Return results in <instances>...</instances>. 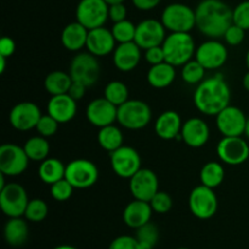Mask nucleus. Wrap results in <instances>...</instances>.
I'll use <instances>...</instances> for the list:
<instances>
[{"label": "nucleus", "instance_id": "58", "mask_svg": "<svg viewBox=\"0 0 249 249\" xmlns=\"http://www.w3.org/2000/svg\"><path fill=\"white\" fill-rule=\"evenodd\" d=\"M248 161H249V160H248Z\"/></svg>", "mask_w": 249, "mask_h": 249}, {"label": "nucleus", "instance_id": "14", "mask_svg": "<svg viewBox=\"0 0 249 249\" xmlns=\"http://www.w3.org/2000/svg\"><path fill=\"white\" fill-rule=\"evenodd\" d=\"M247 116L237 106L229 105L216 115V127L224 137H241L245 134Z\"/></svg>", "mask_w": 249, "mask_h": 249}, {"label": "nucleus", "instance_id": "51", "mask_svg": "<svg viewBox=\"0 0 249 249\" xmlns=\"http://www.w3.org/2000/svg\"><path fill=\"white\" fill-rule=\"evenodd\" d=\"M6 59L5 56L0 55V73H2L5 71V66H6Z\"/></svg>", "mask_w": 249, "mask_h": 249}, {"label": "nucleus", "instance_id": "47", "mask_svg": "<svg viewBox=\"0 0 249 249\" xmlns=\"http://www.w3.org/2000/svg\"><path fill=\"white\" fill-rule=\"evenodd\" d=\"M15 49H16V44H15L14 39L10 37H2L0 39V55L10 58L15 53Z\"/></svg>", "mask_w": 249, "mask_h": 249}, {"label": "nucleus", "instance_id": "15", "mask_svg": "<svg viewBox=\"0 0 249 249\" xmlns=\"http://www.w3.org/2000/svg\"><path fill=\"white\" fill-rule=\"evenodd\" d=\"M228 49L221 42L216 39H209L197 46L195 59L206 70H216L221 67L228 60Z\"/></svg>", "mask_w": 249, "mask_h": 249}, {"label": "nucleus", "instance_id": "16", "mask_svg": "<svg viewBox=\"0 0 249 249\" xmlns=\"http://www.w3.org/2000/svg\"><path fill=\"white\" fill-rule=\"evenodd\" d=\"M165 38H167L165 27L163 26L162 21L147 19L136 24V33L134 42L143 50L152 48V46L162 45Z\"/></svg>", "mask_w": 249, "mask_h": 249}, {"label": "nucleus", "instance_id": "7", "mask_svg": "<svg viewBox=\"0 0 249 249\" xmlns=\"http://www.w3.org/2000/svg\"><path fill=\"white\" fill-rule=\"evenodd\" d=\"M65 178L78 189H85L96 183L99 168L92 161L87 159H75L66 166Z\"/></svg>", "mask_w": 249, "mask_h": 249}, {"label": "nucleus", "instance_id": "39", "mask_svg": "<svg viewBox=\"0 0 249 249\" xmlns=\"http://www.w3.org/2000/svg\"><path fill=\"white\" fill-rule=\"evenodd\" d=\"M148 203L153 211L157 214H165V212L170 211L173 207L172 197L167 192H160V190H158Z\"/></svg>", "mask_w": 249, "mask_h": 249}, {"label": "nucleus", "instance_id": "4", "mask_svg": "<svg viewBox=\"0 0 249 249\" xmlns=\"http://www.w3.org/2000/svg\"><path fill=\"white\" fill-rule=\"evenodd\" d=\"M160 21L165 29H169L172 33H190V31L196 27V12L187 5L173 2L163 10Z\"/></svg>", "mask_w": 249, "mask_h": 249}, {"label": "nucleus", "instance_id": "1", "mask_svg": "<svg viewBox=\"0 0 249 249\" xmlns=\"http://www.w3.org/2000/svg\"><path fill=\"white\" fill-rule=\"evenodd\" d=\"M196 27L211 39L223 38L233 23V10L221 0H203L195 10Z\"/></svg>", "mask_w": 249, "mask_h": 249}, {"label": "nucleus", "instance_id": "25", "mask_svg": "<svg viewBox=\"0 0 249 249\" xmlns=\"http://www.w3.org/2000/svg\"><path fill=\"white\" fill-rule=\"evenodd\" d=\"M181 127L182 121L180 115L177 111L168 110L157 117L155 131L160 138L170 141V139H177V137L181 133Z\"/></svg>", "mask_w": 249, "mask_h": 249}, {"label": "nucleus", "instance_id": "2", "mask_svg": "<svg viewBox=\"0 0 249 249\" xmlns=\"http://www.w3.org/2000/svg\"><path fill=\"white\" fill-rule=\"evenodd\" d=\"M231 90L221 75L206 78L197 85L194 102L197 109L208 116H216L230 105Z\"/></svg>", "mask_w": 249, "mask_h": 249}, {"label": "nucleus", "instance_id": "53", "mask_svg": "<svg viewBox=\"0 0 249 249\" xmlns=\"http://www.w3.org/2000/svg\"><path fill=\"white\" fill-rule=\"evenodd\" d=\"M105 2H107L108 5H113V4H119V2H124V0H104Z\"/></svg>", "mask_w": 249, "mask_h": 249}, {"label": "nucleus", "instance_id": "27", "mask_svg": "<svg viewBox=\"0 0 249 249\" xmlns=\"http://www.w3.org/2000/svg\"><path fill=\"white\" fill-rule=\"evenodd\" d=\"M29 228L26 220L22 217H10L5 224L4 237L7 244L12 247H19L26 243L28 238Z\"/></svg>", "mask_w": 249, "mask_h": 249}, {"label": "nucleus", "instance_id": "57", "mask_svg": "<svg viewBox=\"0 0 249 249\" xmlns=\"http://www.w3.org/2000/svg\"><path fill=\"white\" fill-rule=\"evenodd\" d=\"M201 1H203V0H201Z\"/></svg>", "mask_w": 249, "mask_h": 249}, {"label": "nucleus", "instance_id": "18", "mask_svg": "<svg viewBox=\"0 0 249 249\" xmlns=\"http://www.w3.org/2000/svg\"><path fill=\"white\" fill-rule=\"evenodd\" d=\"M41 111L36 104L32 102H22L15 105L10 111V124L18 131H29L36 128L41 117Z\"/></svg>", "mask_w": 249, "mask_h": 249}, {"label": "nucleus", "instance_id": "40", "mask_svg": "<svg viewBox=\"0 0 249 249\" xmlns=\"http://www.w3.org/2000/svg\"><path fill=\"white\" fill-rule=\"evenodd\" d=\"M73 189H74V187L66 178L57 181L53 185H51L50 187L51 195L57 202H65V200L70 199L72 197Z\"/></svg>", "mask_w": 249, "mask_h": 249}, {"label": "nucleus", "instance_id": "5", "mask_svg": "<svg viewBox=\"0 0 249 249\" xmlns=\"http://www.w3.org/2000/svg\"><path fill=\"white\" fill-rule=\"evenodd\" d=\"M152 119V111L147 103L142 100H128L117 111V121L128 129H141Z\"/></svg>", "mask_w": 249, "mask_h": 249}, {"label": "nucleus", "instance_id": "31", "mask_svg": "<svg viewBox=\"0 0 249 249\" xmlns=\"http://www.w3.org/2000/svg\"><path fill=\"white\" fill-rule=\"evenodd\" d=\"M224 178H225V170L218 161H209L204 164L199 172V180L202 185L212 189L219 187L223 183Z\"/></svg>", "mask_w": 249, "mask_h": 249}, {"label": "nucleus", "instance_id": "41", "mask_svg": "<svg viewBox=\"0 0 249 249\" xmlns=\"http://www.w3.org/2000/svg\"><path fill=\"white\" fill-rule=\"evenodd\" d=\"M58 122L56 121L55 119H53L51 115L46 114V115H41L40 120H39L38 124H36V131L39 132V134L43 137H45V138H48V137H51L53 136V134L57 132L58 129Z\"/></svg>", "mask_w": 249, "mask_h": 249}, {"label": "nucleus", "instance_id": "56", "mask_svg": "<svg viewBox=\"0 0 249 249\" xmlns=\"http://www.w3.org/2000/svg\"><path fill=\"white\" fill-rule=\"evenodd\" d=\"M177 249H189V248H186V247H180V248H177Z\"/></svg>", "mask_w": 249, "mask_h": 249}, {"label": "nucleus", "instance_id": "19", "mask_svg": "<svg viewBox=\"0 0 249 249\" xmlns=\"http://www.w3.org/2000/svg\"><path fill=\"white\" fill-rule=\"evenodd\" d=\"M118 107L112 104L106 98H97L89 103L87 107V119L92 126L102 127L113 124L117 121Z\"/></svg>", "mask_w": 249, "mask_h": 249}, {"label": "nucleus", "instance_id": "6", "mask_svg": "<svg viewBox=\"0 0 249 249\" xmlns=\"http://www.w3.org/2000/svg\"><path fill=\"white\" fill-rule=\"evenodd\" d=\"M109 5L104 0H80L75 16L88 31L104 27L108 17Z\"/></svg>", "mask_w": 249, "mask_h": 249}, {"label": "nucleus", "instance_id": "29", "mask_svg": "<svg viewBox=\"0 0 249 249\" xmlns=\"http://www.w3.org/2000/svg\"><path fill=\"white\" fill-rule=\"evenodd\" d=\"M38 173L39 177L44 183L51 186L57 182V181L65 178L66 166L58 159L48 158L40 163Z\"/></svg>", "mask_w": 249, "mask_h": 249}, {"label": "nucleus", "instance_id": "44", "mask_svg": "<svg viewBox=\"0 0 249 249\" xmlns=\"http://www.w3.org/2000/svg\"><path fill=\"white\" fill-rule=\"evenodd\" d=\"M108 249H140V247L135 237L119 236L111 242Z\"/></svg>", "mask_w": 249, "mask_h": 249}, {"label": "nucleus", "instance_id": "22", "mask_svg": "<svg viewBox=\"0 0 249 249\" xmlns=\"http://www.w3.org/2000/svg\"><path fill=\"white\" fill-rule=\"evenodd\" d=\"M48 114L58 124L71 121L77 114V100L73 99L68 93L53 95L48 103Z\"/></svg>", "mask_w": 249, "mask_h": 249}, {"label": "nucleus", "instance_id": "17", "mask_svg": "<svg viewBox=\"0 0 249 249\" xmlns=\"http://www.w3.org/2000/svg\"><path fill=\"white\" fill-rule=\"evenodd\" d=\"M129 189L134 199L150 202L158 192V177L150 168H140L129 182Z\"/></svg>", "mask_w": 249, "mask_h": 249}, {"label": "nucleus", "instance_id": "37", "mask_svg": "<svg viewBox=\"0 0 249 249\" xmlns=\"http://www.w3.org/2000/svg\"><path fill=\"white\" fill-rule=\"evenodd\" d=\"M111 31L116 42H118L119 44L129 43L135 39L136 26L129 20H124V21L114 23Z\"/></svg>", "mask_w": 249, "mask_h": 249}, {"label": "nucleus", "instance_id": "28", "mask_svg": "<svg viewBox=\"0 0 249 249\" xmlns=\"http://www.w3.org/2000/svg\"><path fill=\"white\" fill-rule=\"evenodd\" d=\"M175 76V66L170 65L167 61L158 65L151 66V68L147 72V81L150 85L157 89H162V88H167L174 82Z\"/></svg>", "mask_w": 249, "mask_h": 249}, {"label": "nucleus", "instance_id": "3", "mask_svg": "<svg viewBox=\"0 0 249 249\" xmlns=\"http://www.w3.org/2000/svg\"><path fill=\"white\" fill-rule=\"evenodd\" d=\"M165 61L173 66H184L196 54L195 41L190 33L173 32L162 44Z\"/></svg>", "mask_w": 249, "mask_h": 249}, {"label": "nucleus", "instance_id": "8", "mask_svg": "<svg viewBox=\"0 0 249 249\" xmlns=\"http://www.w3.org/2000/svg\"><path fill=\"white\" fill-rule=\"evenodd\" d=\"M190 211L201 220H208L218 210V197L212 188L199 185L191 190L189 197Z\"/></svg>", "mask_w": 249, "mask_h": 249}, {"label": "nucleus", "instance_id": "43", "mask_svg": "<svg viewBox=\"0 0 249 249\" xmlns=\"http://www.w3.org/2000/svg\"><path fill=\"white\" fill-rule=\"evenodd\" d=\"M245 36H246L245 29L238 27L237 24L232 23L228 29H226L223 38L225 39V42L229 44V45L236 46V45H240V44L245 41Z\"/></svg>", "mask_w": 249, "mask_h": 249}, {"label": "nucleus", "instance_id": "9", "mask_svg": "<svg viewBox=\"0 0 249 249\" xmlns=\"http://www.w3.org/2000/svg\"><path fill=\"white\" fill-rule=\"evenodd\" d=\"M26 189L18 183H6L0 189V208L9 217H21L28 205Z\"/></svg>", "mask_w": 249, "mask_h": 249}, {"label": "nucleus", "instance_id": "48", "mask_svg": "<svg viewBox=\"0 0 249 249\" xmlns=\"http://www.w3.org/2000/svg\"><path fill=\"white\" fill-rule=\"evenodd\" d=\"M87 88L88 87L84 83L78 82V81H73L72 85H71L70 90H68V94H70L74 100H80L84 97Z\"/></svg>", "mask_w": 249, "mask_h": 249}, {"label": "nucleus", "instance_id": "23", "mask_svg": "<svg viewBox=\"0 0 249 249\" xmlns=\"http://www.w3.org/2000/svg\"><path fill=\"white\" fill-rule=\"evenodd\" d=\"M141 59V48L135 42L122 43L113 51V63L123 72L133 71L139 65Z\"/></svg>", "mask_w": 249, "mask_h": 249}, {"label": "nucleus", "instance_id": "49", "mask_svg": "<svg viewBox=\"0 0 249 249\" xmlns=\"http://www.w3.org/2000/svg\"><path fill=\"white\" fill-rule=\"evenodd\" d=\"M134 4V6L139 10H142V11H148V10L155 9L156 6H158L160 2V0H131Z\"/></svg>", "mask_w": 249, "mask_h": 249}, {"label": "nucleus", "instance_id": "21", "mask_svg": "<svg viewBox=\"0 0 249 249\" xmlns=\"http://www.w3.org/2000/svg\"><path fill=\"white\" fill-rule=\"evenodd\" d=\"M87 48L90 54L94 56H106L116 49V39L112 31L99 27V28L90 29L88 33Z\"/></svg>", "mask_w": 249, "mask_h": 249}, {"label": "nucleus", "instance_id": "20", "mask_svg": "<svg viewBox=\"0 0 249 249\" xmlns=\"http://www.w3.org/2000/svg\"><path fill=\"white\" fill-rule=\"evenodd\" d=\"M180 134L185 144L191 148H201L208 142L211 131L204 120L199 117H191L182 124Z\"/></svg>", "mask_w": 249, "mask_h": 249}, {"label": "nucleus", "instance_id": "32", "mask_svg": "<svg viewBox=\"0 0 249 249\" xmlns=\"http://www.w3.org/2000/svg\"><path fill=\"white\" fill-rule=\"evenodd\" d=\"M97 141H99V144L102 149L112 153V151L123 146V133L117 126L109 124V126L100 128L99 134H97Z\"/></svg>", "mask_w": 249, "mask_h": 249}, {"label": "nucleus", "instance_id": "38", "mask_svg": "<svg viewBox=\"0 0 249 249\" xmlns=\"http://www.w3.org/2000/svg\"><path fill=\"white\" fill-rule=\"evenodd\" d=\"M48 212L49 208L46 202L36 198V199H31L28 202L26 211H24V217L32 222H40L48 216Z\"/></svg>", "mask_w": 249, "mask_h": 249}, {"label": "nucleus", "instance_id": "35", "mask_svg": "<svg viewBox=\"0 0 249 249\" xmlns=\"http://www.w3.org/2000/svg\"><path fill=\"white\" fill-rule=\"evenodd\" d=\"M104 98L118 107L129 100V89L125 83L121 81H112L105 87Z\"/></svg>", "mask_w": 249, "mask_h": 249}, {"label": "nucleus", "instance_id": "36", "mask_svg": "<svg viewBox=\"0 0 249 249\" xmlns=\"http://www.w3.org/2000/svg\"><path fill=\"white\" fill-rule=\"evenodd\" d=\"M204 73H206V68L195 59L182 66L181 78L189 84H199L203 81Z\"/></svg>", "mask_w": 249, "mask_h": 249}, {"label": "nucleus", "instance_id": "54", "mask_svg": "<svg viewBox=\"0 0 249 249\" xmlns=\"http://www.w3.org/2000/svg\"><path fill=\"white\" fill-rule=\"evenodd\" d=\"M245 134H246V136H247V138L249 139V117H247V124H246Z\"/></svg>", "mask_w": 249, "mask_h": 249}, {"label": "nucleus", "instance_id": "34", "mask_svg": "<svg viewBox=\"0 0 249 249\" xmlns=\"http://www.w3.org/2000/svg\"><path fill=\"white\" fill-rule=\"evenodd\" d=\"M135 238L138 239L140 249H153L157 244L158 238H160L158 227L151 221L147 222L143 226L136 228Z\"/></svg>", "mask_w": 249, "mask_h": 249}, {"label": "nucleus", "instance_id": "42", "mask_svg": "<svg viewBox=\"0 0 249 249\" xmlns=\"http://www.w3.org/2000/svg\"><path fill=\"white\" fill-rule=\"evenodd\" d=\"M233 23L243 28L245 31L249 29V0L240 2L233 9Z\"/></svg>", "mask_w": 249, "mask_h": 249}, {"label": "nucleus", "instance_id": "30", "mask_svg": "<svg viewBox=\"0 0 249 249\" xmlns=\"http://www.w3.org/2000/svg\"><path fill=\"white\" fill-rule=\"evenodd\" d=\"M73 80L70 73L65 71H53L46 75L44 80V88L51 95L66 94L72 85Z\"/></svg>", "mask_w": 249, "mask_h": 249}, {"label": "nucleus", "instance_id": "50", "mask_svg": "<svg viewBox=\"0 0 249 249\" xmlns=\"http://www.w3.org/2000/svg\"><path fill=\"white\" fill-rule=\"evenodd\" d=\"M242 83H243V87H245V89L249 92V70H248V72L243 76Z\"/></svg>", "mask_w": 249, "mask_h": 249}, {"label": "nucleus", "instance_id": "11", "mask_svg": "<svg viewBox=\"0 0 249 249\" xmlns=\"http://www.w3.org/2000/svg\"><path fill=\"white\" fill-rule=\"evenodd\" d=\"M29 158L23 148L14 143L0 146V172L5 176H18L26 171Z\"/></svg>", "mask_w": 249, "mask_h": 249}, {"label": "nucleus", "instance_id": "12", "mask_svg": "<svg viewBox=\"0 0 249 249\" xmlns=\"http://www.w3.org/2000/svg\"><path fill=\"white\" fill-rule=\"evenodd\" d=\"M111 166L117 176L130 180L141 168L140 154L133 146H121L111 153Z\"/></svg>", "mask_w": 249, "mask_h": 249}, {"label": "nucleus", "instance_id": "24", "mask_svg": "<svg viewBox=\"0 0 249 249\" xmlns=\"http://www.w3.org/2000/svg\"><path fill=\"white\" fill-rule=\"evenodd\" d=\"M152 212L153 210L150 203L134 199L124 208L123 221L126 226L136 229L151 221Z\"/></svg>", "mask_w": 249, "mask_h": 249}, {"label": "nucleus", "instance_id": "33", "mask_svg": "<svg viewBox=\"0 0 249 249\" xmlns=\"http://www.w3.org/2000/svg\"><path fill=\"white\" fill-rule=\"evenodd\" d=\"M24 151L29 160L33 161H44L48 159L49 153H50V144L48 139L43 136H36L29 138L23 145Z\"/></svg>", "mask_w": 249, "mask_h": 249}, {"label": "nucleus", "instance_id": "52", "mask_svg": "<svg viewBox=\"0 0 249 249\" xmlns=\"http://www.w3.org/2000/svg\"><path fill=\"white\" fill-rule=\"evenodd\" d=\"M53 249H77V248H75V247H73V246H67V244H62V246L55 247V248H53Z\"/></svg>", "mask_w": 249, "mask_h": 249}, {"label": "nucleus", "instance_id": "55", "mask_svg": "<svg viewBox=\"0 0 249 249\" xmlns=\"http://www.w3.org/2000/svg\"><path fill=\"white\" fill-rule=\"evenodd\" d=\"M246 65H247V67H248V70H249V49H248V51H247V55H246Z\"/></svg>", "mask_w": 249, "mask_h": 249}, {"label": "nucleus", "instance_id": "26", "mask_svg": "<svg viewBox=\"0 0 249 249\" xmlns=\"http://www.w3.org/2000/svg\"><path fill=\"white\" fill-rule=\"evenodd\" d=\"M88 33H89V31L78 21L68 23L63 28L62 34H61L62 45L71 51L80 50L84 46H87Z\"/></svg>", "mask_w": 249, "mask_h": 249}, {"label": "nucleus", "instance_id": "46", "mask_svg": "<svg viewBox=\"0 0 249 249\" xmlns=\"http://www.w3.org/2000/svg\"><path fill=\"white\" fill-rule=\"evenodd\" d=\"M126 14H128V11H126V7L125 5H124V2L109 5L108 17L114 22V23L126 20Z\"/></svg>", "mask_w": 249, "mask_h": 249}, {"label": "nucleus", "instance_id": "10", "mask_svg": "<svg viewBox=\"0 0 249 249\" xmlns=\"http://www.w3.org/2000/svg\"><path fill=\"white\" fill-rule=\"evenodd\" d=\"M70 75L73 81L84 83L87 87L94 85L100 77V63L96 56L89 51L78 54L71 62Z\"/></svg>", "mask_w": 249, "mask_h": 249}, {"label": "nucleus", "instance_id": "45", "mask_svg": "<svg viewBox=\"0 0 249 249\" xmlns=\"http://www.w3.org/2000/svg\"><path fill=\"white\" fill-rule=\"evenodd\" d=\"M145 58H146V61H147L151 66L164 62L165 55H164V50H163V46L158 45V46H152V48L146 49Z\"/></svg>", "mask_w": 249, "mask_h": 249}, {"label": "nucleus", "instance_id": "13", "mask_svg": "<svg viewBox=\"0 0 249 249\" xmlns=\"http://www.w3.org/2000/svg\"><path fill=\"white\" fill-rule=\"evenodd\" d=\"M219 159L228 165H241L249 160V145L241 137H223L216 146Z\"/></svg>", "mask_w": 249, "mask_h": 249}]
</instances>
